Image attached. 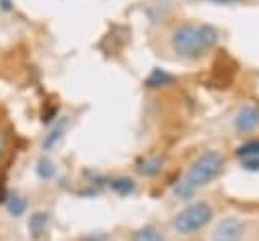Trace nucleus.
Here are the masks:
<instances>
[{"mask_svg": "<svg viewBox=\"0 0 259 241\" xmlns=\"http://www.w3.org/2000/svg\"><path fill=\"white\" fill-rule=\"evenodd\" d=\"M219 38V32L208 24H196V22H184L178 24L170 34V47L176 55L194 59L204 55Z\"/></svg>", "mask_w": 259, "mask_h": 241, "instance_id": "nucleus-1", "label": "nucleus"}, {"mask_svg": "<svg viewBox=\"0 0 259 241\" xmlns=\"http://www.w3.org/2000/svg\"><path fill=\"white\" fill-rule=\"evenodd\" d=\"M223 166H225V158L221 156V152H217V150L202 152L190 164V168L186 170V174L176 182L174 194L180 196V198H190L196 192V188H200L206 182L214 180L221 174Z\"/></svg>", "mask_w": 259, "mask_h": 241, "instance_id": "nucleus-2", "label": "nucleus"}, {"mask_svg": "<svg viewBox=\"0 0 259 241\" xmlns=\"http://www.w3.org/2000/svg\"><path fill=\"white\" fill-rule=\"evenodd\" d=\"M210 219H212V207L208 203H192L174 217L172 225L180 235H190L202 229Z\"/></svg>", "mask_w": 259, "mask_h": 241, "instance_id": "nucleus-3", "label": "nucleus"}, {"mask_svg": "<svg viewBox=\"0 0 259 241\" xmlns=\"http://www.w3.org/2000/svg\"><path fill=\"white\" fill-rule=\"evenodd\" d=\"M243 231H245V225L237 217H227L214 227L212 241H241Z\"/></svg>", "mask_w": 259, "mask_h": 241, "instance_id": "nucleus-4", "label": "nucleus"}, {"mask_svg": "<svg viewBox=\"0 0 259 241\" xmlns=\"http://www.w3.org/2000/svg\"><path fill=\"white\" fill-rule=\"evenodd\" d=\"M259 126V109L255 105H243L235 115V128L239 132H249Z\"/></svg>", "mask_w": 259, "mask_h": 241, "instance_id": "nucleus-5", "label": "nucleus"}, {"mask_svg": "<svg viewBox=\"0 0 259 241\" xmlns=\"http://www.w3.org/2000/svg\"><path fill=\"white\" fill-rule=\"evenodd\" d=\"M51 225V215L45 211H36L28 217V233L32 239H40L42 235H47Z\"/></svg>", "mask_w": 259, "mask_h": 241, "instance_id": "nucleus-6", "label": "nucleus"}, {"mask_svg": "<svg viewBox=\"0 0 259 241\" xmlns=\"http://www.w3.org/2000/svg\"><path fill=\"white\" fill-rule=\"evenodd\" d=\"M4 207H6V211H8L12 217H22V215L26 213L28 203H26V198H24L22 194L10 192V194L4 198Z\"/></svg>", "mask_w": 259, "mask_h": 241, "instance_id": "nucleus-7", "label": "nucleus"}, {"mask_svg": "<svg viewBox=\"0 0 259 241\" xmlns=\"http://www.w3.org/2000/svg\"><path fill=\"white\" fill-rule=\"evenodd\" d=\"M34 172H36V176H38L40 180H51V178L57 174V166H55V162H53L51 158L40 156L38 162H36V166H34Z\"/></svg>", "mask_w": 259, "mask_h": 241, "instance_id": "nucleus-8", "label": "nucleus"}, {"mask_svg": "<svg viewBox=\"0 0 259 241\" xmlns=\"http://www.w3.org/2000/svg\"><path fill=\"white\" fill-rule=\"evenodd\" d=\"M134 241H166V239L154 225H144L134 233Z\"/></svg>", "mask_w": 259, "mask_h": 241, "instance_id": "nucleus-9", "label": "nucleus"}, {"mask_svg": "<svg viewBox=\"0 0 259 241\" xmlns=\"http://www.w3.org/2000/svg\"><path fill=\"white\" fill-rule=\"evenodd\" d=\"M65 124H67V119L55 124V126L49 130V134H47L45 140H42V150H51V148L61 140V136H63V132H65Z\"/></svg>", "mask_w": 259, "mask_h": 241, "instance_id": "nucleus-10", "label": "nucleus"}, {"mask_svg": "<svg viewBox=\"0 0 259 241\" xmlns=\"http://www.w3.org/2000/svg\"><path fill=\"white\" fill-rule=\"evenodd\" d=\"M160 170H162V158H158V156H150L138 166V172L144 176H156Z\"/></svg>", "mask_w": 259, "mask_h": 241, "instance_id": "nucleus-11", "label": "nucleus"}, {"mask_svg": "<svg viewBox=\"0 0 259 241\" xmlns=\"http://www.w3.org/2000/svg\"><path fill=\"white\" fill-rule=\"evenodd\" d=\"M109 186H111L113 192L125 196V194H130V192H134L136 182H134L132 178H127V176H117V178H113V180L109 182Z\"/></svg>", "mask_w": 259, "mask_h": 241, "instance_id": "nucleus-12", "label": "nucleus"}, {"mask_svg": "<svg viewBox=\"0 0 259 241\" xmlns=\"http://www.w3.org/2000/svg\"><path fill=\"white\" fill-rule=\"evenodd\" d=\"M239 158L243 160H259V140H251L237 148Z\"/></svg>", "mask_w": 259, "mask_h": 241, "instance_id": "nucleus-13", "label": "nucleus"}, {"mask_svg": "<svg viewBox=\"0 0 259 241\" xmlns=\"http://www.w3.org/2000/svg\"><path fill=\"white\" fill-rule=\"evenodd\" d=\"M6 144H8V142H6V134L0 130V158H2L4 152H6Z\"/></svg>", "mask_w": 259, "mask_h": 241, "instance_id": "nucleus-14", "label": "nucleus"}, {"mask_svg": "<svg viewBox=\"0 0 259 241\" xmlns=\"http://www.w3.org/2000/svg\"><path fill=\"white\" fill-rule=\"evenodd\" d=\"M217 4H231V2H239V0H212Z\"/></svg>", "mask_w": 259, "mask_h": 241, "instance_id": "nucleus-15", "label": "nucleus"}]
</instances>
